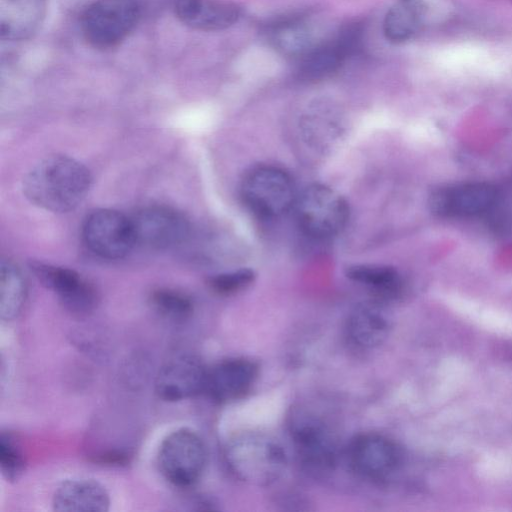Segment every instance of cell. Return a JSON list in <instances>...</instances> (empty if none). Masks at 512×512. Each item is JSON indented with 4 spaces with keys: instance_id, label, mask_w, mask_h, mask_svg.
Here are the masks:
<instances>
[{
    "instance_id": "6da1fadb",
    "label": "cell",
    "mask_w": 512,
    "mask_h": 512,
    "mask_svg": "<svg viewBox=\"0 0 512 512\" xmlns=\"http://www.w3.org/2000/svg\"><path fill=\"white\" fill-rule=\"evenodd\" d=\"M91 185L88 169L78 161L60 155L47 157L26 175L23 189L34 204L53 212H67L78 206Z\"/></svg>"
},
{
    "instance_id": "7a4b0ae2",
    "label": "cell",
    "mask_w": 512,
    "mask_h": 512,
    "mask_svg": "<svg viewBox=\"0 0 512 512\" xmlns=\"http://www.w3.org/2000/svg\"><path fill=\"white\" fill-rule=\"evenodd\" d=\"M229 471L240 481L254 486L276 482L286 468L282 447L260 432H242L233 436L224 449Z\"/></svg>"
},
{
    "instance_id": "3957f363",
    "label": "cell",
    "mask_w": 512,
    "mask_h": 512,
    "mask_svg": "<svg viewBox=\"0 0 512 512\" xmlns=\"http://www.w3.org/2000/svg\"><path fill=\"white\" fill-rule=\"evenodd\" d=\"M289 433L298 463L306 473L324 477L335 469L337 442L321 418L305 411L296 412L291 418Z\"/></svg>"
},
{
    "instance_id": "277c9868",
    "label": "cell",
    "mask_w": 512,
    "mask_h": 512,
    "mask_svg": "<svg viewBox=\"0 0 512 512\" xmlns=\"http://www.w3.org/2000/svg\"><path fill=\"white\" fill-rule=\"evenodd\" d=\"M293 208L300 228L317 239L336 236L349 219L347 201L338 192L322 184L307 186L297 195Z\"/></svg>"
},
{
    "instance_id": "5b68a950",
    "label": "cell",
    "mask_w": 512,
    "mask_h": 512,
    "mask_svg": "<svg viewBox=\"0 0 512 512\" xmlns=\"http://www.w3.org/2000/svg\"><path fill=\"white\" fill-rule=\"evenodd\" d=\"M140 15L138 0H95L82 15L83 36L95 48L115 47L132 32Z\"/></svg>"
},
{
    "instance_id": "8992f818",
    "label": "cell",
    "mask_w": 512,
    "mask_h": 512,
    "mask_svg": "<svg viewBox=\"0 0 512 512\" xmlns=\"http://www.w3.org/2000/svg\"><path fill=\"white\" fill-rule=\"evenodd\" d=\"M207 460L201 437L191 429L172 431L161 442L157 463L163 477L174 486L187 488L201 477Z\"/></svg>"
},
{
    "instance_id": "52a82bcc",
    "label": "cell",
    "mask_w": 512,
    "mask_h": 512,
    "mask_svg": "<svg viewBox=\"0 0 512 512\" xmlns=\"http://www.w3.org/2000/svg\"><path fill=\"white\" fill-rule=\"evenodd\" d=\"M240 191L246 206L265 218L284 214L294 206L297 197L291 176L274 166L253 168L242 180Z\"/></svg>"
},
{
    "instance_id": "ba28073f",
    "label": "cell",
    "mask_w": 512,
    "mask_h": 512,
    "mask_svg": "<svg viewBox=\"0 0 512 512\" xmlns=\"http://www.w3.org/2000/svg\"><path fill=\"white\" fill-rule=\"evenodd\" d=\"M83 238L93 253L106 259L122 258L136 244L131 218L111 209L95 210L86 218Z\"/></svg>"
},
{
    "instance_id": "9c48e42d",
    "label": "cell",
    "mask_w": 512,
    "mask_h": 512,
    "mask_svg": "<svg viewBox=\"0 0 512 512\" xmlns=\"http://www.w3.org/2000/svg\"><path fill=\"white\" fill-rule=\"evenodd\" d=\"M498 198L497 189L486 182H467L434 188L428 197L432 213L442 218H464L489 211Z\"/></svg>"
},
{
    "instance_id": "30bf717a",
    "label": "cell",
    "mask_w": 512,
    "mask_h": 512,
    "mask_svg": "<svg viewBox=\"0 0 512 512\" xmlns=\"http://www.w3.org/2000/svg\"><path fill=\"white\" fill-rule=\"evenodd\" d=\"M347 457L351 468L362 478L383 481L401 466L403 454L391 439L376 433L356 436L349 444Z\"/></svg>"
},
{
    "instance_id": "8fae6325",
    "label": "cell",
    "mask_w": 512,
    "mask_h": 512,
    "mask_svg": "<svg viewBox=\"0 0 512 512\" xmlns=\"http://www.w3.org/2000/svg\"><path fill=\"white\" fill-rule=\"evenodd\" d=\"M362 34V27L352 24L341 29L333 37L316 43L299 59V78L317 81L332 75L358 49Z\"/></svg>"
},
{
    "instance_id": "7c38bea8",
    "label": "cell",
    "mask_w": 512,
    "mask_h": 512,
    "mask_svg": "<svg viewBox=\"0 0 512 512\" xmlns=\"http://www.w3.org/2000/svg\"><path fill=\"white\" fill-rule=\"evenodd\" d=\"M135 243L149 249L172 248L188 235V222L178 211L166 206H149L132 217Z\"/></svg>"
},
{
    "instance_id": "4fadbf2b",
    "label": "cell",
    "mask_w": 512,
    "mask_h": 512,
    "mask_svg": "<svg viewBox=\"0 0 512 512\" xmlns=\"http://www.w3.org/2000/svg\"><path fill=\"white\" fill-rule=\"evenodd\" d=\"M31 269L39 281L58 296L69 312L86 315L97 306L96 290L76 271L40 262H33Z\"/></svg>"
},
{
    "instance_id": "5bb4252c",
    "label": "cell",
    "mask_w": 512,
    "mask_h": 512,
    "mask_svg": "<svg viewBox=\"0 0 512 512\" xmlns=\"http://www.w3.org/2000/svg\"><path fill=\"white\" fill-rule=\"evenodd\" d=\"M208 369L193 355H179L158 371L155 391L159 398L178 402L204 392Z\"/></svg>"
},
{
    "instance_id": "9a60e30c",
    "label": "cell",
    "mask_w": 512,
    "mask_h": 512,
    "mask_svg": "<svg viewBox=\"0 0 512 512\" xmlns=\"http://www.w3.org/2000/svg\"><path fill=\"white\" fill-rule=\"evenodd\" d=\"M258 373V365L249 359L223 360L208 369L204 392L215 402H234L248 394Z\"/></svg>"
},
{
    "instance_id": "2e32d148",
    "label": "cell",
    "mask_w": 512,
    "mask_h": 512,
    "mask_svg": "<svg viewBox=\"0 0 512 512\" xmlns=\"http://www.w3.org/2000/svg\"><path fill=\"white\" fill-rule=\"evenodd\" d=\"M173 9L182 23L201 31L229 28L240 17V8L223 0H175Z\"/></svg>"
},
{
    "instance_id": "e0dca14e",
    "label": "cell",
    "mask_w": 512,
    "mask_h": 512,
    "mask_svg": "<svg viewBox=\"0 0 512 512\" xmlns=\"http://www.w3.org/2000/svg\"><path fill=\"white\" fill-rule=\"evenodd\" d=\"M109 506V493L93 479H67L52 496V507L57 512H106Z\"/></svg>"
},
{
    "instance_id": "ac0fdd59",
    "label": "cell",
    "mask_w": 512,
    "mask_h": 512,
    "mask_svg": "<svg viewBox=\"0 0 512 512\" xmlns=\"http://www.w3.org/2000/svg\"><path fill=\"white\" fill-rule=\"evenodd\" d=\"M46 14V0H0V36L9 41L31 37Z\"/></svg>"
},
{
    "instance_id": "d6986e66",
    "label": "cell",
    "mask_w": 512,
    "mask_h": 512,
    "mask_svg": "<svg viewBox=\"0 0 512 512\" xmlns=\"http://www.w3.org/2000/svg\"><path fill=\"white\" fill-rule=\"evenodd\" d=\"M390 329V320L384 311L375 305L355 307L345 323L347 341L360 350H371L383 344Z\"/></svg>"
},
{
    "instance_id": "ffe728a7",
    "label": "cell",
    "mask_w": 512,
    "mask_h": 512,
    "mask_svg": "<svg viewBox=\"0 0 512 512\" xmlns=\"http://www.w3.org/2000/svg\"><path fill=\"white\" fill-rule=\"evenodd\" d=\"M427 7L423 0H395L383 21V33L393 43L410 40L420 30Z\"/></svg>"
},
{
    "instance_id": "44dd1931",
    "label": "cell",
    "mask_w": 512,
    "mask_h": 512,
    "mask_svg": "<svg viewBox=\"0 0 512 512\" xmlns=\"http://www.w3.org/2000/svg\"><path fill=\"white\" fill-rule=\"evenodd\" d=\"M268 34L274 48L286 56L298 59L316 44L313 41L310 24L300 16L273 24Z\"/></svg>"
},
{
    "instance_id": "7402d4cb",
    "label": "cell",
    "mask_w": 512,
    "mask_h": 512,
    "mask_svg": "<svg viewBox=\"0 0 512 512\" xmlns=\"http://www.w3.org/2000/svg\"><path fill=\"white\" fill-rule=\"evenodd\" d=\"M27 286L21 270L11 260L0 264V316L5 321L15 319L25 304Z\"/></svg>"
},
{
    "instance_id": "603a6c76",
    "label": "cell",
    "mask_w": 512,
    "mask_h": 512,
    "mask_svg": "<svg viewBox=\"0 0 512 512\" xmlns=\"http://www.w3.org/2000/svg\"><path fill=\"white\" fill-rule=\"evenodd\" d=\"M345 274L351 281L386 297L396 296L402 286L400 274L394 267L388 265L353 264L346 268Z\"/></svg>"
},
{
    "instance_id": "cb8c5ba5",
    "label": "cell",
    "mask_w": 512,
    "mask_h": 512,
    "mask_svg": "<svg viewBox=\"0 0 512 512\" xmlns=\"http://www.w3.org/2000/svg\"><path fill=\"white\" fill-rule=\"evenodd\" d=\"M150 301L156 312L175 322L188 319L193 312L192 300L177 290L157 289L151 294Z\"/></svg>"
},
{
    "instance_id": "d4e9b609",
    "label": "cell",
    "mask_w": 512,
    "mask_h": 512,
    "mask_svg": "<svg viewBox=\"0 0 512 512\" xmlns=\"http://www.w3.org/2000/svg\"><path fill=\"white\" fill-rule=\"evenodd\" d=\"M0 470L9 482L17 481L25 470L24 456L14 438L2 432L0 436Z\"/></svg>"
},
{
    "instance_id": "484cf974",
    "label": "cell",
    "mask_w": 512,
    "mask_h": 512,
    "mask_svg": "<svg viewBox=\"0 0 512 512\" xmlns=\"http://www.w3.org/2000/svg\"><path fill=\"white\" fill-rule=\"evenodd\" d=\"M255 277L256 274L252 269L240 268L211 277L209 285L217 294L231 295L249 287Z\"/></svg>"
},
{
    "instance_id": "4316f807",
    "label": "cell",
    "mask_w": 512,
    "mask_h": 512,
    "mask_svg": "<svg viewBox=\"0 0 512 512\" xmlns=\"http://www.w3.org/2000/svg\"><path fill=\"white\" fill-rule=\"evenodd\" d=\"M130 453L124 450H109L95 456V462L105 465H124L129 462Z\"/></svg>"
}]
</instances>
